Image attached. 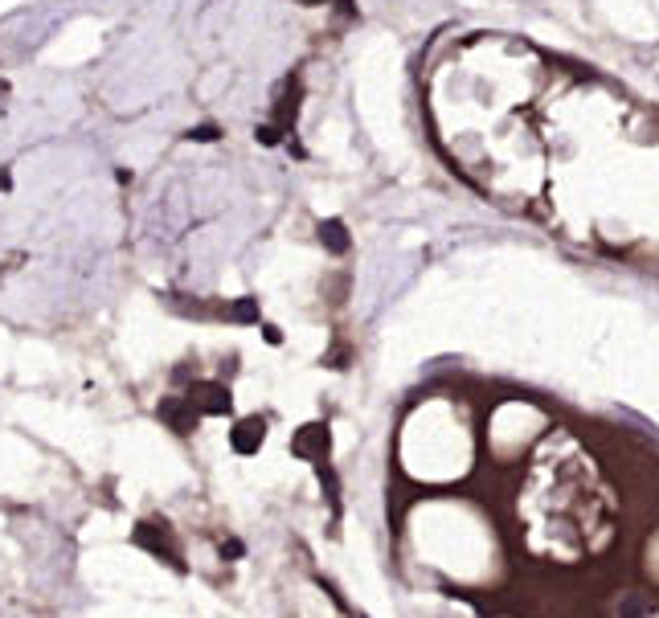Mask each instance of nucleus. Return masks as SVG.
I'll use <instances>...</instances> for the list:
<instances>
[{
	"label": "nucleus",
	"instance_id": "obj_4",
	"mask_svg": "<svg viewBox=\"0 0 659 618\" xmlns=\"http://www.w3.org/2000/svg\"><path fill=\"white\" fill-rule=\"evenodd\" d=\"M295 451L307 455V459H316V463H324V455H328V430H324V426H307V430L299 434Z\"/></svg>",
	"mask_w": 659,
	"mask_h": 618
},
{
	"label": "nucleus",
	"instance_id": "obj_2",
	"mask_svg": "<svg viewBox=\"0 0 659 618\" xmlns=\"http://www.w3.org/2000/svg\"><path fill=\"white\" fill-rule=\"evenodd\" d=\"M262 438H267V422H262V418H246V422H238V430L230 434V443H234L238 455H254V451L262 447Z\"/></svg>",
	"mask_w": 659,
	"mask_h": 618
},
{
	"label": "nucleus",
	"instance_id": "obj_8",
	"mask_svg": "<svg viewBox=\"0 0 659 618\" xmlns=\"http://www.w3.org/2000/svg\"><path fill=\"white\" fill-rule=\"evenodd\" d=\"M262 332H267V344H279V340H283V332H279V328H262Z\"/></svg>",
	"mask_w": 659,
	"mask_h": 618
},
{
	"label": "nucleus",
	"instance_id": "obj_9",
	"mask_svg": "<svg viewBox=\"0 0 659 618\" xmlns=\"http://www.w3.org/2000/svg\"><path fill=\"white\" fill-rule=\"evenodd\" d=\"M299 5H307V9H316V5H324V0H299Z\"/></svg>",
	"mask_w": 659,
	"mask_h": 618
},
{
	"label": "nucleus",
	"instance_id": "obj_3",
	"mask_svg": "<svg viewBox=\"0 0 659 618\" xmlns=\"http://www.w3.org/2000/svg\"><path fill=\"white\" fill-rule=\"evenodd\" d=\"M160 414L168 418V426L177 430V434H189V430L197 426V410H193L189 397H185V402H164V406H160Z\"/></svg>",
	"mask_w": 659,
	"mask_h": 618
},
{
	"label": "nucleus",
	"instance_id": "obj_6",
	"mask_svg": "<svg viewBox=\"0 0 659 618\" xmlns=\"http://www.w3.org/2000/svg\"><path fill=\"white\" fill-rule=\"evenodd\" d=\"M234 320H238V324H254V320H258V299H254V295H242V299L234 303Z\"/></svg>",
	"mask_w": 659,
	"mask_h": 618
},
{
	"label": "nucleus",
	"instance_id": "obj_7",
	"mask_svg": "<svg viewBox=\"0 0 659 618\" xmlns=\"http://www.w3.org/2000/svg\"><path fill=\"white\" fill-rule=\"evenodd\" d=\"M222 131H217V123H201V127H193L189 131V140H197V144H213Z\"/></svg>",
	"mask_w": 659,
	"mask_h": 618
},
{
	"label": "nucleus",
	"instance_id": "obj_5",
	"mask_svg": "<svg viewBox=\"0 0 659 618\" xmlns=\"http://www.w3.org/2000/svg\"><path fill=\"white\" fill-rule=\"evenodd\" d=\"M320 242L332 250V254H344L348 250V234H344V222H320Z\"/></svg>",
	"mask_w": 659,
	"mask_h": 618
},
{
	"label": "nucleus",
	"instance_id": "obj_1",
	"mask_svg": "<svg viewBox=\"0 0 659 618\" xmlns=\"http://www.w3.org/2000/svg\"><path fill=\"white\" fill-rule=\"evenodd\" d=\"M189 402H193L197 414H226L230 410V389L205 381V385H193L189 389Z\"/></svg>",
	"mask_w": 659,
	"mask_h": 618
}]
</instances>
